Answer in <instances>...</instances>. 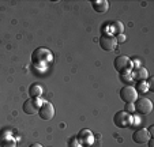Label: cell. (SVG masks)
I'll return each mask as SVG.
<instances>
[{"instance_id":"1","label":"cell","mask_w":154,"mask_h":147,"mask_svg":"<svg viewBox=\"0 0 154 147\" xmlns=\"http://www.w3.org/2000/svg\"><path fill=\"white\" fill-rule=\"evenodd\" d=\"M52 59H53L52 52L47 48H38L32 53V61L37 68L45 67L47 64H49L52 61Z\"/></svg>"},{"instance_id":"2","label":"cell","mask_w":154,"mask_h":147,"mask_svg":"<svg viewBox=\"0 0 154 147\" xmlns=\"http://www.w3.org/2000/svg\"><path fill=\"white\" fill-rule=\"evenodd\" d=\"M113 66H115V69H116L117 72H120L122 75H125V74H128V72L132 69V60H131L128 56H117L116 59H115L113 61Z\"/></svg>"},{"instance_id":"3","label":"cell","mask_w":154,"mask_h":147,"mask_svg":"<svg viewBox=\"0 0 154 147\" xmlns=\"http://www.w3.org/2000/svg\"><path fill=\"white\" fill-rule=\"evenodd\" d=\"M113 123L117 128H127L134 124V117L125 110H119L113 117Z\"/></svg>"},{"instance_id":"4","label":"cell","mask_w":154,"mask_h":147,"mask_svg":"<svg viewBox=\"0 0 154 147\" xmlns=\"http://www.w3.org/2000/svg\"><path fill=\"white\" fill-rule=\"evenodd\" d=\"M100 46L106 52H112L115 51L117 46V41L115 38V35H112L111 33H104L100 37Z\"/></svg>"},{"instance_id":"5","label":"cell","mask_w":154,"mask_h":147,"mask_svg":"<svg viewBox=\"0 0 154 147\" xmlns=\"http://www.w3.org/2000/svg\"><path fill=\"white\" fill-rule=\"evenodd\" d=\"M42 102L44 101H41V98H29L23 102L22 109L26 115H35V113H38V109L42 105Z\"/></svg>"},{"instance_id":"6","label":"cell","mask_w":154,"mask_h":147,"mask_svg":"<svg viewBox=\"0 0 154 147\" xmlns=\"http://www.w3.org/2000/svg\"><path fill=\"white\" fill-rule=\"evenodd\" d=\"M134 108L139 115H150L153 110V104L149 98H138L134 102Z\"/></svg>"},{"instance_id":"7","label":"cell","mask_w":154,"mask_h":147,"mask_svg":"<svg viewBox=\"0 0 154 147\" xmlns=\"http://www.w3.org/2000/svg\"><path fill=\"white\" fill-rule=\"evenodd\" d=\"M120 98H122V101H124L125 104H134L138 100V93L135 90V87L128 84V86H124L120 90Z\"/></svg>"},{"instance_id":"8","label":"cell","mask_w":154,"mask_h":147,"mask_svg":"<svg viewBox=\"0 0 154 147\" xmlns=\"http://www.w3.org/2000/svg\"><path fill=\"white\" fill-rule=\"evenodd\" d=\"M38 116H40L42 120H51L55 116V108L51 104L49 101H44L42 105L38 109Z\"/></svg>"},{"instance_id":"9","label":"cell","mask_w":154,"mask_h":147,"mask_svg":"<svg viewBox=\"0 0 154 147\" xmlns=\"http://www.w3.org/2000/svg\"><path fill=\"white\" fill-rule=\"evenodd\" d=\"M151 138V133L149 132V130L146 128H139L132 133V140L138 144H145L149 142V139Z\"/></svg>"},{"instance_id":"10","label":"cell","mask_w":154,"mask_h":147,"mask_svg":"<svg viewBox=\"0 0 154 147\" xmlns=\"http://www.w3.org/2000/svg\"><path fill=\"white\" fill-rule=\"evenodd\" d=\"M91 6H93L94 11L100 12V14L106 12L108 8H109V3H108L106 0H96V2H91Z\"/></svg>"},{"instance_id":"11","label":"cell","mask_w":154,"mask_h":147,"mask_svg":"<svg viewBox=\"0 0 154 147\" xmlns=\"http://www.w3.org/2000/svg\"><path fill=\"white\" fill-rule=\"evenodd\" d=\"M78 139L83 144H91L93 143V133H91V131H89V130H82L78 135Z\"/></svg>"},{"instance_id":"12","label":"cell","mask_w":154,"mask_h":147,"mask_svg":"<svg viewBox=\"0 0 154 147\" xmlns=\"http://www.w3.org/2000/svg\"><path fill=\"white\" fill-rule=\"evenodd\" d=\"M0 147H17V140L10 135L3 136L0 139Z\"/></svg>"},{"instance_id":"13","label":"cell","mask_w":154,"mask_h":147,"mask_svg":"<svg viewBox=\"0 0 154 147\" xmlns=\"http://www.w3.org/2000/svg\"><path fill=\"white\" fill-rule=\"evenodd\" d=\"M29 94H30V98H41V95H42V87L40 84H32L29 89Z\"/></svg>"},{"instance_id":"14","label":"cell","mask_w":154,"mask_h":147,"mask_svg":"<svg viewBox=\"0 0 154 147\" xmlns=\"http://www.w3.org/2000/svg\"><path fill=\"white\" fill-rule=\"evenodd\" d=\"M149 89H150V87H149V83L147 82H145V81H139L138 82V86L135 87L137 93H146Z\"/></svg>"},{"instance_id":"15","label":"cell","mask_w":154,"mask_h":147,"mask_svg":"<svg viewBox=\"0 0 154 147\" xmlns=\"http://www.w3.org/2000/svg\"><path fill=\"white\" fill-rule=\"evenodd\" d=\"M112 27H113V32L116 33V35L117 34H123V30H124V26H123V23L122 22H119V20H116V22H113L112 23Z\"/></svg>"},{"instance_id":"16","label":"cell","mask_w":154,"mask_h":147,"mask_svg":"<svg viewBox=\"0 0 154 147\" xmlns=\"http://www.w3.org/2000/svg\"><path fill=\"white\" fill-rule=\"evenodd\" d=\"M146 78H147V69L145 67H140L137 72V79L138 81H145Z\"/></svg>"},{"instance_id":"17","label":"cell","mask_w":154,"mask_h":147,"mask_svg":"<svg viewBox=\"0 0 154 147\" xmlns=\"http://www.w3.org/2000/svg\"><path fill=\"white\" fill-rule=\"evenodd\" d=\"M125 112L130 113V115H132V113L135 112V108H134V104H125Z\"/></svg>"},{"instance_id":"18","label":"cell","mask_w":154,"mask_h":147,"mask_svg":"<svg viewBox=\"0 0 154 147\" xmlns=\"http://www.w3.org/2000/svg\"><path fill=\"white\" fill-rule=\"evenodd\" d=\"M115 38H116L117 44H119V42H120V44H122V42H125V40H127V37H125L124 34H117Z\"/></svg>"},{"instance_id":"19","label":"cell","mask_w":154,"mask_h":147,"mask_svg":"<svg viewBox=\"0 0 154 147\" xmlns=\"http://www.w3.org/2000/svg\"><path fill=\"white\" fill-rule=\"evenodd\" d=\"M147 143H149V147H154V140H153V138H150V139H149V142H147Z\"/></svg>"},{"instance_id":"20","label":"cell","mask_w":154,"mask_h":147,"mask_svg":"<svg viewBox=\"0 0 154 147\" xmlns=\"http://www.w3.org/2000/svg\"><path fill=\"white\" fill-rule=\"evenodd\" d=\"M29 147H42V146H41L40 143H33V144H30Z\"/></svg>"}]
</instances>
